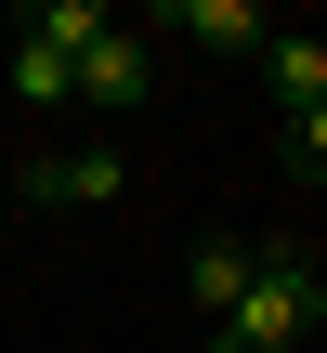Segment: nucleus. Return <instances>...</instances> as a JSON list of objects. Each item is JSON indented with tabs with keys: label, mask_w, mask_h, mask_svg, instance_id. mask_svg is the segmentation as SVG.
Wrapping results in <instances>:
<instances>
[{
	"label": "nucleus",
	"mask_w": 327,
	"mask_h": 353,
	"mask_svg": "<svg viewBox=\"0 0 327 353\" xmlns=\"http://www.w3.org/2000/svg\"><path fill=\"white\" fill-rule=\"evenodd\" d=\"M118 144H39L26 157V196H52V210H118Z\"/></svg>",
	"instance_id": "obj_2"
},
{
	"label": "nucleus",
	"mask_w": 327,
	"mask_h": 353,
	"mask_svg": "<svg viewBox=\"0 0 327 353\" xmlns=\"http://www.w3.org/2000/svg\"><path fill=\"white\" fill-rule=\"evenodd\" d=\"M0 39H39V52H92V39H118V26H105V0H26V13H0Z\"/></svg>",
	"instance_id": "obj_6"
},
{
	"label": "nucleus",
	"mask_w": 327,
	"mask_h": 353,
	"mask_svg": "<svg viewBox=\"0 0 327 353\" xmlns=\"http://www.w3.org/2000/svg\"><path fill=\"white\" fill-rule=\"evenodd\" d=\"M262 79H275V105H288V118H315V105H327V39H275V52H262Z\"/></svg>",
	"instance_id": "obj_8"
},
{
	"label": "nucleus",
	"mask_w": 327,
	"mask_h": 353,
	"mask_svg": "<svg viewBox=\"0 0 327 353\" xmlns=\"http://www.w3.org/2000/svg\"><path fill=\"white\" fill-rule=\"evenodd\" d=\"M13 92H26V118H66V105H79V52H39V39H13Z\"/></svg>",
	"instance_id": "obj_7"
},
{
	"label": "nucleus",
	"mask_w": 327,
	"mask_h": 353,
	"mask_svg": "<svg viewBox=\"0 0 327 353\" xmlns=\"http://www.w3.org/2000/svg\"><path fill=\"white\" fill-rule=\"evenodd\" d=\"M249 288H262V236H210V249L184 262V301H197L210 327H236V314H249Z\"/></svg>",
	"instance_id": "obj_3"
},
{
	"label": "nucleus",
	"mask_w": 327,
	"mask_h": 353,
	"mask_svg": "<svg viewBox=\"0 0 327 353\" xmlns=\"http://www.w3.org/2000/svg\"><path fill=\"white\" fill-rule=\"evenodd\" d=\"M288 183H327V105H315V118H288Z\"/></svg>",
	"instance_id": "obj_9"
},
{
	"label": "nucleus",
	"mask_w": 327,
	"mask_h": 353,
	"mask_svg": "<svg viewBox=\"0 0 327 353\" xmlns=\"http://www.w3.org/2000/svg\"><path fill=\"white\" fill-rule=\"evenodd\" d=\"M315 288H327L315 249H301V236H262V288H249L236 327H210V353H288L301 327H315Z\"/></svg>",
	"instance_id": "obj_1"
},
{
	"label": "nucleus",
	"mask_w": 327,
	"mask_h": 353,
	"mask_svg": "<svg viewBox=\"0 0 327 353\" xmlns=\"http://www.w3.org/2000/svg\"><path fill=\"white\" fill-rule=\"evenodd\" d=\"M144 92H157V52H144V39H131V26H118V39H92V52H79V105H92V118H131V105H144Z\"/></svg>",
	"instance_id": "obj_4"
},
{
	"label": "nucleus",
	"mask_w": 327,
	"mask_h": 353,
	"mask_svg": "<svg viewBox=\"0 0 327 353\" xmlns=\"http://www.w3.org/2000/svg\"><path fill=\"white\" fill-rule=\"evenodd\" d=\"M315 327H327V288H315Z\"/></svg>",
	"instance_id": "obj_10"
},
{
	"label": "nucleus",
	"mask_w": 327,
	"mask_h": 353,
	"mask_svg": "<svg viewBox=\"0 0 327 353\" xmlns=\"http://www.w3.org/2000/svg\"><path fill=\"white\" fill-rule=\"evenodd\" d=\"M157 26L170 39H210V52H275V13L262 0H170Z\"/></svg>",
	"instance_id": "obj_5"
}]
</instances>
